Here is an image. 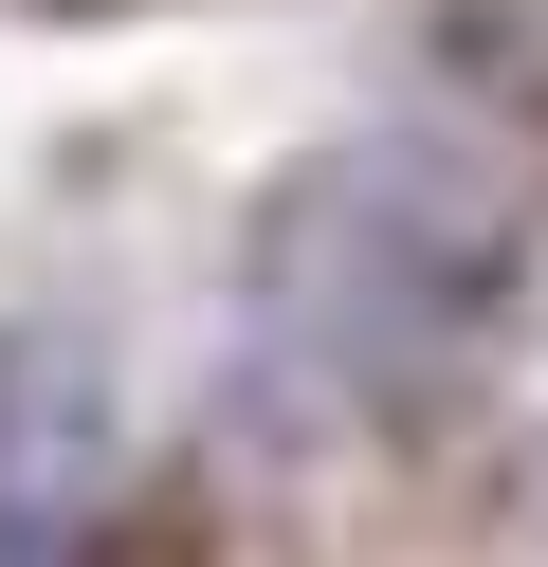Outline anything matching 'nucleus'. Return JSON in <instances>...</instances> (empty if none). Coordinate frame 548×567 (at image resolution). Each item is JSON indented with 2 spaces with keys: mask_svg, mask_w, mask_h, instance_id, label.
<instances>
[{
  "mask_svg": "<svg viewBox=\"0 0 548 567\" xmlns=\"http://www.w3.org/2000/svg\"><path fill=\"white\" fill-rule=\"evenodd\" d=\"M494 311V202H457L438 165L348 147L275 202V257H256V348H275L311 403H421L457 367V330ZM275 384V403H292Z\"/></svg>",
  "mask_w": 548,
  "mask_h": 567,
  "instance_id": "f257e3e1",
  "label": "nucleus"
},
{
  "mask_svg": "<svg viewBox=\"0 0 548 567\" xmlns=\"http://www.w3.org/2000/svg\"><path fill=\"white\" fill-rule=\"evenodd\" d=\"M0 567H73V530H55V384H37L19 330H0Z\"/></svg>",
  "mask_w": 548,
  "mask_h": 567,
  "instance_id": "f03ea898",
  "label": "nucleus"
}]
</instances>
